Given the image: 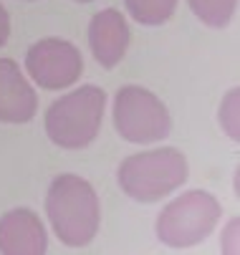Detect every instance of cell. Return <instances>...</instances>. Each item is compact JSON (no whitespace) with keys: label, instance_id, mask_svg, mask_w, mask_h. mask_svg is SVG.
I'll return each instance as SVG.
<instances>
[{"label":"cell","instance_id":"3","mask_svg":"<svg viewBox=\"0 0 240 255\" xmlns=\"http://www.w3.org/2000/svg\"><path fill=\"white\" fill-rule=\"evenodd\" d=\"M104 109V89L86 84L51 104L46 112V134L61 149H84L99 136Z\"/></svg>","mask_w":240,"mask_h":255},{"label":"cell","instance_id":"12","mask_svg":"<svg viewBox=\"0 0 240 255\" xmlns=\"http://www.w3.org/2000/svg\"><path fill=\"white\" fill-rule=\"evenodd\" d=\"M220 127L223 131L238 141L240 139V129H238V89H230L220 104Z\"/></svg>","mask_w":240,"mask_h":255},{"label":"cell","instance_id":"6","mask_svg":"<svg viewBox=\"0 0 240 255\" xmlns=\"http://www.w3.org/2000/svg\"><path fill=\"white\" fill-rule=\"evenodd\" d=\"M28 76L46 91H58L79 81L84 74L81 51L61 38H43L25 53Z\"/></svg>","mask_w":240,"mask_h":255},{"label":"cell","instance_id":"8","mask_svg":"<svg viewBox=\"0 0 240 255\" xmlns=\"http://www.w3.org/2000/svg\"><path fill=\"white\" fill-rule=\"evenodd\" d=\"M38 96L13 58H0V122L28 124L36 117Z\"/></svg>","mask_w":240,"mask_h":255},{"label":"cell","instance_id":"15","mask_svg":"<svg viewBox=\"0 0 240 255\" xmlns=\"http://www.w3.org/2000/svg\"><path fill=\"white\" fill-rule=\"evenodd\" d=\"M76 3H91V0H76Z\"/></svg>","mask_w":240,"mask_h":255},{"label":"cell","instance_id":"9","mask_svg":"<svg viewBox=\"0 0 240 255\" xmlns=\"http://www.w3.org/2000/svg\"><path fill=\"white\" fill-rule=\"evenodd\" d=\"M89 46L99 66L114 68L129 48V25L117 8L99 10L89 23Z\"/></svg>","mask_w":240,"mask_h":255},{"label":"cell","instance_id":"5","mask_svg":"<svg viewBox=\"0 0 240 255\" xmlns=\"http://www.w3.org/2000/svg\"><path fill=\"white\" fill-rule=\"evenodd\" d=\"M114 127L131 144L159 141L172 129L169 109L144 86H121L114 96Z\"/></svg>","mask_w":240,"mask_h":255},{"label":"cell","instance_id":"2","mask_svg":"<svg viewBox=\"0 0 240 255\" xmlns=\"http://www.w3.org/2000/svg\"><path fill=\"white\" fill-rule=\"evenodd\" d=\"M190 177L187 157L175 147H159L126 157L117 169V182L136 202H159L180 190Z\"/></svg>","mask_w":240,"mask_h":255},{"label":"cell","instance_id":"14","mask_svg":"<svg viewBox=\"0 0 240 255\" xmlns=\"http://www.w3.org/2000/svg\"><path fill=\"white\" fill-rule=\"evenodd\" d=\"M223 238H230L233 240V248L238 250V220H230V230L223 233Z\"/></svg>","mask_w":240,"mask_h":255},{"label":"cell","instance_id":"10","mask_svg":"<svg viewBox=\"0 0 240 255\" xmlns=\"http://www.w3.org/2000/svg\"><path fill=\"white\" fill-rule=\"evenodd\" d=\"M129 15L142 25H162L177 10V0H124Z\"/></svg>","mask_w":240,"mask_h":255},{"label":"cell","instance_id":"7","mask_svg":"<svg viewBox=\"0 0 240 255\" xmlns=\"http://www.w3.org/2000/svg\"><path fill=\"white\" fill-rule=\"evenodd\" d=\"M48 248L43 220L28 207H15L0 217V253L41 255Z\"/></svg>","mask_w":240,"mask_h":255},{"label":"cell","instance_id":"13","mask_svg":"<svg viewBox=\"0 0 240 255\" xmlns=\"http://www.w3.org/2000/svg\"><path fill=\"white\" fill-rule=\"evenodd\" d=\"M8 35H10V18H8V10L0 3V48L8 43Z\"/></svg>","mask_w":240,"mask_h":255},{"label":"cell","instance_id":"11","mask_svg":"<svg viewBox=\"0 0 240 255\" xmlns=\"http://www.w3.org/2000/svg\"><path fill=\"white\" fill-rule=\"evenodd\" d=\"M187 3L197 20L210 28H225L238 8V0H187Z\"/></svg>","mask_w":240,"mask_h":255},{"label":"cell","instance_id":"4","mask_svg":"<svg viewBox=\"0 0 240 255\" xmlns=\"http://www.w3.org/2000/svg\"><path fill=\"white\" fill-rule=\"evenodd\" d=\"M220 202L205 190L175 197L157 217V238L169 248H190L208 238L220 220Z\"/></svg>","mask_w":240,"mask_h":255},{"label":"cell","instance_id":"1","mask_svg":"<svg viewBox=\"0 0 240 255\" xmlns=\"http://www.w3.org/2000/svg\"><path fill=\"white\" fill-rule=\"evenodd\" d=\"M46 215L63 245H89L101 223V207L96 190L79 174H58L46 197Z\"/></svg>","mask_w":240,"mask_h":255}]
</instances>
